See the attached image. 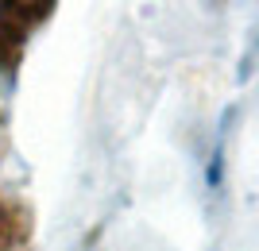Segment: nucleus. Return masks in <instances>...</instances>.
<instances>
[{"mask_svg":"<svg viewBox=\"0 0 259 251\" xmlns=\"http://www.w3.org/2000/svg\"><path fill=\"white\" fill-rule=\"evenodd\" d=\"M35 4L39 0H0V35H20Z\"/></svg>","mask_w":259,"mask_h":251,"instance_id":"obj_1","label":"nucleus"}]
</instances>
